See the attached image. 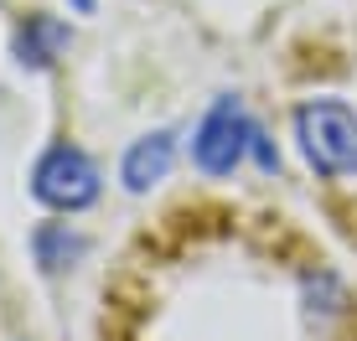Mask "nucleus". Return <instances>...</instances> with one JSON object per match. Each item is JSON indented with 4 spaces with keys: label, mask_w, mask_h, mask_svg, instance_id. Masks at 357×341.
Returning a JSON list of instances; mask_svg holds the SVG:
<instances>
[{
    "label": "nucleus",
    "mask_w": 357,
    "mask_h": 341,
    "mask_svg": "<svg viewBox=\"0 0 357 341\" xmlns=\"http://www.w3.org/2000/svg\"><path fill=\"white\" fill-rule=\"evenodd\" d=\"M295 140L321 176H357V114L337 99H311L295 109Z\"/></svg>",
    "instance_id": "obj_1"
},
{
    "label": "nucleus",
    "mask_w": 357,
    "mask_h": 341,
    "mask_svg": "<svg viewBox=\"0 0 357 341\" xmlns=\"http://www.w3.org/2000/svg\"><path fill=\"white\" fill-rule=\"evenodd\" d=\"M31 191L36 202L57 207V212H83L98 197V166L78 145H52L31 170Z\"/></svg>",
    "instance_id": "obj_3"
},
{
    "label": "nucleus",
    "mask_w": 357,
    "mask_h": 341,
    "mask_svg": "<svg viewBox=\"0 0 357 341\" xmlns=\"http://www.w3.org/2000/svg\"><path fill=\"white\" fill-rule=\"evenodd\" d=\"M68 47V26L57 16H31L26 26L16 31V57L21 68H52Z\"/></svg>",
    "instance_id": "obj_5"
},
{
    "label": "nucleus",
    "mask_w": 357,
    "mask_h": 341,
    "mask_svg": "<svg viewBox=\"0 0 357 341\" xmlns=\"http://www.w3.org/2000/svg\"><path fill=\"white\" fill-rule=\"evenodd\" d=\"M171 155H176V145H171L166 129H155V135L135 140L130 155H125V187H130V191H151L155 181H166Z\"/></svg>",
    "instance_id": "obj_4"
},
{
    "label": "nucleus",
    "mask_w": 357,
    "mask_h": 341,
    "mask_svg": "<svg viewBox=\"0 0 357 341\" xmlns=\"http://www.w3.org/2000/svg\"><path fill=\"white\" fill-rule=\"evenodd\" d=\"M254 140V119L243 114V104L233 99V93H223L213 109L202 114V125H197L192 135V161L202 176H233L243 161V150H249Z\"/></svg>",
    "instance_id": "obj_2"
},
{
    "label": "nucleus",
    "mask_w": 357,
    "mask_h": 341,
    "mask_svg": "<svg viewBox=\"0 0 357 341\" xmlns=\"http://www.w3.org/2000/svg\"><path fill=\"white\" fill-rule=\"evenodd\" d=\"M31 248H36V264H42V269H63V264H73L89 243L78 233H68V223H47V228H36Z\"/></svg>",
    "instance_id": "obj_6"
}]
</instances>
